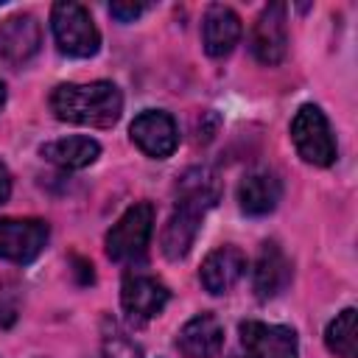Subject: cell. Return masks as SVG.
Segmentation results:
<instances>
[{
  "mask_svg": "<svg viewBox=\"0 0 358 358\" xmlns=\"http://www.w3.org/2000/svg\"><path fill=\"white\" fill-rule=\"evenodd\" d=\"M50 109L64 123L109 129L120 120L123 95L112 81L59 84L50 95Z\"/></svg>",
  "mask_w": 358,
  "mask_h": 358,
  "instance_id": "cell-1",
  "label": "cell"
},
{
  "mask_svg": "<svg viewBox=\"0 0 358 358\" xmlns=\"http://www.w3.org/2000/svg\"><path fill=\"white\" fill-rule=\"evenodd\" d=\"M50 31L56 39V48L76 59H90L101 48V34L90 17V11L81 3L62 0L50 8Z\"/></svg>",
  "mask_w": 358,
  "mask_h": 358,
  "instance_id": "cell-2",
  "label": "cell"
},
{
  "mask_svg": "<svg viewBox=\"0 0 358 358\" xmlns=\"http://www.w3.org/2000/svg\"><path fill=\"white\" fill-rule=\"evenodd\" d=\"M291 140L296 154L316 168H327L336 162V137L316 103H302L291 120Z\"/></svg>",
  "mask_w": 358,
  "mask_h": 358,
  "instance_id": "cell-3",
  "label": "cell"
},
{
  "mask_svg": "<svg viewBox=\"0 0 358 358\" xmlns=\"http://www.w3.org/2000/svg\"><path fill=\"white\" fill-rule=\"evenodd\" d=\"M154 232V207L148 201L131 204L106 232V255L115 263H129L145 255Z\"/></svg>",
  "mask_w": 358,
  "mask_h": 358,
  "instance_id": "cell-4",
  "label": "cell"
},
{
  "mask_svg": "<svg viewBox=\"0 0 358 358\" xmlns=\"http://www.w3.org/2000/svg\"><path fill=\"white\" fill-rule=\"evenodd\" d=\"M48 224L42 218H0V257L11 263H31L48 243Z\"/></svg>",
  "mask_w": 358,
  "mask_h": 358,
  "instance_id": "cell-5",
  "label": "cell"
},
{
  "mask_svg": "<svg viewBox=\"0 0 358 358\" xmlns=\"http://www.w3.org/2000/svg\"><path fill=\"white\" fill-rule=\"evenodd\" d=\"M131 140L137 143V148L154 159H165L176 151L179 145V129L173 123V117L162 109H145L131 120L129 129Z\"/></svg>",
  "mask_w": 358,
  "mask_h": 358,
  "instance_id": "cell-6",
  "label": "cell"
},
{
  "mask_svg": "<svg viewBox=\"0 0 358 358\" xmlns=\"http://www.w3.org/2000/svg\"><path fill=\"white\" fill-rule=\"evenodd\" d=\"M238 330L249 358H299L296 333L285 324H266L252 319V322H241Z\"/></svg>",
  "mask_w": 358,
  "mask_h": 358,
  "instance_id": "cell-7",
  "label": "cell"
},
{
  "mask_svg": "<svg viewBox=\"0 0 358 358\" xmlns=\"http://www.w3.org/2000/svg\"><path fill=\"white\" fill-rule=\"evenodd\" d=\"M285 6L271 3L260 11L255 28H252V53L260 64H280L288 53V25H285Z\"/></svg>",
  "mask_w": 358,
  "mask_h": 358,
  "instance_id": "cell-8",
  "label": "cell"
},
{
  "mask_svg": "<svg viewBox=\"0 0 358 358\" xmlns=\"http://www.w3.org/2000/svg\"><path fill=\"white\" fill-rule=\"evenodd\" d=\"M168 296H171L168 285L148 274H129L120 288V305L134 322L154 319L168 305Z\"/></svg>",
  "mask_w": 358,
  "mask_h": 358,
  "instance_id": "cell-9",
  "label": "cell"
},
{
  "mask_svg": "<svg viewBox=\"0 0 358 358\" xmlns=\"http://www.w3.org/2000/svg\"><path fill=\"white\" fill-rule=\"evenodd\" d=\"M288 282H291V260L274 241H266L260 246V255L252 271V285L257 299H274L288 288Z\"/></svg>",
  "mask_w": 358,
  "mask_h": 358,
  "instance_id": "cell-10",
  "label": "cell"
},
{
  "mask_svg": "<svg viewBox=\"0 0 358 358\" xmlns=\"http://www.w3.org/2000/svg\"><path fill=\"white\" fill-rule=\"evenodd\" d=\"M176 347L185 358H215L224 347V324L213 313H199L182 324Z\"/></svg>",
  "mask_w": 358,
  "mask_h": 358,
  "instance_id": "cell-11",
  "label": "cell"
},
{
  "mask_svg": "<svg viewBox=\"0 0 358 358\" xmlns=\"http://www.w3.org/2000/svg\"><path fill=\"white\" fill-rule=\"evenodd\" d=\"M246 271V255L238 246H218L213 249L199 271V280L204 291L210 294H227Z\"/></svg>",
  "mask_w": 358,
  "mask_h": 358,
  "instance_id": "cell-12",
  "label": "cell"
},
{
  "mask_svg": "<svg viewBox=\"0 0 358 358\" xmlns=\"http://www.w3.org/2000/svg\"><path fill=\"white\" fill-rule=\"evenodd\" d=\"M243 34L241 17L229 8V6H210L204 11V22H201V42L207 56L221 59L227 53H232V48L238 45Z\"/></svg>",
  "mask_w": 358,
  "mask_h": 358,
  "instance_id": "cell-13",
  "label": "cell"
},
{
  "mask_svg": "<svg viewBox=\"0 0 358 358\" xmlns=\"http://www.w3.org/2000/svg\"><path fill=\"white\" fill-rule=\"evenodd\" d=\"M201 218H204V210H199L193 204H179L171 213V218H168V224L162 227V235H159V249L168 260H182L190 252V246L199 235Z\"/></svg>",
  "mask_w": 358,
  "mask_h": 358,
  "instance_id": "cell-14",
  "label": "cell"
},
{
  "mask_svg": "<svg viewBox=\"0 0 358 358\" xmlns=\"http://www.w3.org/2000/svg\"><path fill=\"white\" fill-rule=\"evenodd\" d=\"M42 45V28L31 14H17L0 22V53L11 64L28 62Z\"/></svg>",
  "mask_w": 358,
  "mask_h": 358,
  "instance_id": "cell-15",
  "label": "cell"
},
{
  "mask_svg": "<svg viewBox=\"0 0 358 358\" xmlns=\"http://www.w3.org/2000/svg\"><path fill=\"white\" fill-rule=\"evenodd\" d=\"M282 199V185L271 171H252L238 185V204L246 215H268Z\"/></svg>",
  "mask_w": 358,
  "mask_h": 358,
  "instance_id": "cell-16",
  "label": "cell"
},
{
  "mask_svg": "<svg viewBox=\"0 0 358 358\" xmlns=\"http://www.w3.org/2000/svg\"><path fill=\"white\" fill-rule=\"evenodd\" d=\"M39 154L59 165V168H67V171H81L87 165H92L98 157H101V145L98 140L92 137H81V134H73V137H62V140H53V143H45L39 148Z\"/></svg>",
  "mask_w": 358,
  "mask_h": 358,
  "instance_id": "cell-17",
  "label": "cell"
},
{
  "mask_svg": "<svg viewBox=\"0 0 358 358\" xmlns=\"http://www.w3.org/2000/svg\"><path fill=\"white\" fill-rule=\"evenodd\" d=\"M179 204H193L199 210H210L221 199V182L210 168H190L179 179Z\"/></svg>",
  "mask_w": 358,
  "mask_h": 358,
  "instance_id": "cell-18",
  "label": "cell"
},
{
  "mask_svg": "<svg viewBox=\"0 0 358 358\" xmlns=\"http://www.w3.org/2000/svg\"><path fill=\"white\" fill-rule=\"evenodd\" d=\"M324 344L338 358H358V310L344 308L324 330Z\"/></svg>",
  "mask_w": 358,
  "mask_h": 358,
  "instance_id": "cell-19",
  "label": "cell"
},
{
  "mask_svg": "<svg viewBox=\"0 0 358 358\" xmlns=\"http://www.w3.org/2000/svg\"><path fill=\"white\" fill-rule=\"evenodd\" d=\"M103 358H140V347L126 333L112 327V333L103 336Z\"/></svg>",
  "mask_w": 358,
  "mask_h": 358,
  "instance_id": "cell-20",
  "label": "cell"
},
{
  "mask_svg": "<svg viewBox=\"0 0 358 358\" xmlns=\"http://www.w3.org/2000/svg\"><path fill=\"white\" fill-rule=\"evenodd\" d=\"M143 3H134V0H115L112 6H109V14L115 17V20H120V22H131V20H137L140 14H143Z\"/></svg>",
  "mask_w": 358,
  "mask_h": 358,
  "instance_id": "cell-21",
  "label": "cell"
},
{
  "mask_svg": "<svg viewBox=\"0 0 358 358\" xmlns=\"http://www.w3.org/2000/svg\"><path fill=\"white\" fill-rule=\"evenodd\" d=\"M8 196H11V173H8V168L0 162V204L8 201Z\"/></svg>",
  "mask_w": 358,
  "mask_h": 358,
  "instance_id": "cell-22",
  "label": "cell"
},
{
  "mask_svg": "<svg viewBox=\"0 0 358 358\" xmlns=\"http://www.w3.org/2000/svg\"><path fill=\"white\" fill-rule=\"evenodd\" d=\"M3 101H6V87H3V81H0V106H3Z\"/></svg>",
  "mask_w": 358,
  "mask_h": 358,
  "instance_id": "cell-23",
  "label": "cell"
}]
</instances>
